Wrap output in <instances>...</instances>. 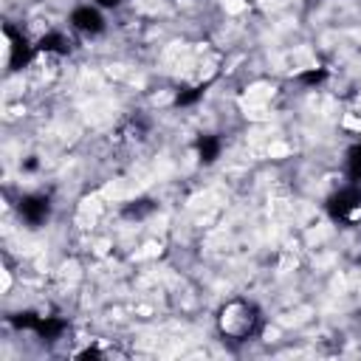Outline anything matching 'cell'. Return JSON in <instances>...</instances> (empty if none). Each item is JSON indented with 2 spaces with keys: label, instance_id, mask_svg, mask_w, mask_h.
I'll use <instances>...</instances> for the list:
<instances>
[{
  "label": "cell",
  "instance_id": "obj_1",
  "mask_svg": "<svg viewBox=\"0 0 361 361\" xmlns=\"http://www.w3.org/2000/svg\"><path fill=\"white\" fill-rule=\"evenodd\" d=\"M214 324L226 341L243 344L262 330V310L251 299H228L217 307Z\"/></svg>",
  "mask_w": 361,
  "mask_h": 361
},
{
  "label": "cell",
  "instance_id": "obj_2",
  "mask_svg": "<svg viewBox=\"0 0 361 361\" xmlns=\"http://www.w3.org/2000/svg\"><path fill=\"white\" fill-rule=\"evenodd\" d=\"M327 214L336 223H344V226L361 223V189L353 183V186L338 189L336 195H330L327 197Z\"/></svg>",
  "mask_w": 361,
  "mask_h": 361
},
{
  "label": "cell",
  "instance_id": "obj_3",
  "mask_svg": "<svg viewBox=\"0 0 361 361\" xmlns=\"http://www.w3.org/2000/svg\"><path fill=\"white\" fill-rule=\"evenodd\" d=\"M11 322L23 330H34L39 338H48V341H56L68 327L65 319L59 316H37V313H17Z\"/></svg>",
  "mask_w": 361,
  "mask_h": 361
},
{
  "label": "cell",
  "instance_id": "obj_4",
  "mask_svg": "<svg viewBox=\"0 0 361 361\" xmlns=\"http://www.w3.org/2000/svg\"><path fill=\"white\" fill-rule=\"evenodd\" d=\"M17 214H20L23 223H28L31 228H37V226H42L51 217V197L42 195V192L23 195L20 203H17Z\"/></svg>",
  "mask_w": 361,
  "mask_h": 361
},
{
  "label": "cell",
  "instance_id": "obj_5",
  "mask_svg": "<svg viewBox=\"0 0 361 361\" xmlns=\"http://www.w3.org/2000/svg\"><path fill=\"white\" fill-rule=\"evenodd\" d=\"M3 34L8 39V71H20L23 65L31 62V56L37 54V45L28 42V37L23 31H17L14 25H3Z\"/></svg>",
  "mask_w": 361,
  "mask_h": 361
},
{
  "label": "cell",
  "instance_id": "obj_6",
  "mask_svg": "<svg viewBox=\"0 0 361 361\" xmlns=\"http://www.w3.org/2000/svg\"><path fill=\"white\" fill-rule=\"evenodd\" d=\"M68 20H71V28L79 31V34H85V37H96V34L104 31V17H102V11H99L96 6H90V3L76 6Z\"/></svg>",
  "mask_w": 361,
  "mask_h": 361
},
{
  "label": "cell",
  "instance_id": "obj_7",
  "mask_svg": "<svg viewBox=\"0 0 361 361\" xmlns=\"http://www.w3.org/2000/svg\"><path fill=\"white\" fill-rule=\"evenodd\" d=\"M37 54H56V56H68L71 54V39L62 31H48L37 39Z\"/></svg>",
  "mask_w": 361,
  "mask_h": 361
},
{
  "label": "cell",
  "instance_id": "obj_8",
  "mask_svg": "<svg viewBox=\"0 0 361 361\" xmlns=\"http://www.w3.org/2000/svg\"><path fill=\"white\" fill-rule=\"evenodd\" d=\"M220 149H223V144L217 135H197L195 138V152H197L200 164H214L220 158Z\"/></svg>",
  "mask_w": 361,
  "mask_h": 361
},
{
  "label": "cell",
  "instance_id": "obj_9",
  "mask_svg": "<svg viewBox=\"0 0 361 361\" xmlns=\"http://www.w3.org/2000/svg\"><path fill=\"white\" fill-rule=\"evenodd\" d=\"M206 87H209V82H200V85H195V87H183V90L175 96V104H178V107H189V104H195L197 99H203Z\"/></svg>",
  "mask_w": 361,
  "mask_h": 361
},
{
  "label": "cell",
  "instance_id": "obj_10",
  "mask_svg": "<svg viewBox=\"0 0 361 361\" xmlns=\"http://www.w3.org/2000/svg\"><path fill=\"white\" fill-rule=\"evenodd\" d=\"M347 175H350V180H353V183H358V180H361V144H358V147H353V149L347 152Z\"/></svg>",
  "mask_w": 361,
  "mask_h": 361
},
{
  "label": "cell",
  "instance_id": "obj_11",
  "mask_svg": "<svg viewBox=\"0 0 361 361\" xmlns=\"http://www.w3.org/2000/svg\"><path fill=\"white\" fill-rule=\"evenodd\" d=\"M324 79H327V68H310V71L299 73V82H305V85H319Z\"/></svg>",
  "mask_w": 361,
  "mask_h": 361
},
{
  "label": "cell",
  "instance_id": "obj_12",
  "mask_svg": "<svg viewBox=\"0 0 361 361\" xmlns=\"http://www.w3.org/2000/svg\"><path fill=\"white\" fill-rule=\"evenodd\" d=\"M144 133H147V121H141V118H130L124 124V135L127 138H141Z\"/></svg>",
  "mask_w": 361,
  "mask_h": 361
},
{
  "label": "cell",
  "instance_id": "obj_13",
  "mask_svg": "<svg viewBox=\"0 0 361 361\" xmlns=\"http://www.w3.org/2000/svg\"><path fill=\"white\" fill-rule=\"evenodd\" d=\"M121 0H96V6H104V8H116Z\"/></svg>",
  "mask_w": 361,
  "mask_h": 361
}]
</instances>
